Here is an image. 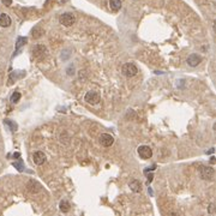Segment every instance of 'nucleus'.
Here are the masks:
<instances>
[{"mask_svg": "<svg viewBox=\"0 0 216 216\" xmlns=\"http://www.w3.org/2000/svg\"><path fill=\"white\" fill-rule=\"evenodd\" d=\"M199 174L202 177V179L204 180H214V177H215V171L213 167L210 166H202L201 167V171H199Z\"/></svg>", "mask_w": 216, "mask_h": 216, "instance_id": "f257e3e1", "label": "nucleus"}, {"mask_svg": "<svg viewBox=\"0 0 216 216\" xmlns=\"http://www.w3.org/2000/svg\"><path fill=\"white\" fill-rule=\"evenodd\" d=\"M121 72H123L124 76L130 78V77H135L138 73V68L133 62H126L121 68Z\"/></svg>", "mask_w": 216, "mask_h": 216, "instance_id": "f03ea898", "label": "nucleus"}, {"mask_svg": "<svg viewBox=\"0 0 216 216\" xmlns=\"http://www.w3.org/2000/svg\"><path fill=\"white\" fill-rule=\"evenodd\" d=\"M59 22H60V24H62L64 27H71L72 24H75L76 17H75L72 13L66 12V13H62L61 16L59 17Z\"/></svg>", "mask_w": 216, "mask_h": 216, "instance_id": "7ed1b4c3", "label": "nucleus"}, {"mask_svg": "<svg viewBox=\"0 0 216 216\" xmlns=\"http://www.w3.org/2000/svg\"><path fill=\"white\" fill-rule=\"evenodd\" d=\"M137 153L139 155V157L143 158V160H148V158H150L153 156V150H151V148L149 145H141V147H138Z\"/></svg>", "mask_w": 216, "mask_h": 216, "instance_id": "20e7f679", "label": "nucleus"}, {"mask_svg": "<svg viewBox=\"0 0 216 216\" xmlns=\"http://www.w3.org/2000/svg\"><path fill=\"white\" fill-rule=\"evenodd\" d=\"M84 100L89 103V105H97L100 101H101V97L100 95L96 93V91H88L84 96Z\"/></svg>", "mask_w": 216, "mask_h": 216, "instance_id": "39448f33", "label": "nucleus"}, {"mask_svg": "<svg viewBox=\"0 0 216 216\" xmlns=\"http://www.w3.org/2000/svg\"><path fill=\"white\" fill-rule=\"evenodd\" d=\"M98 141H100L101 145H103V147H106V148L113 145V143H114L113 136H111V135H108V133H102V135L100 136Z\"/></svg>", "mask_w": 216, "mask_h": 216, "instance_id": "423d86ee", "label": "nucleus"}, {"mask_svg": "<svg viewBox=\"0 0 216 216\" xmlns=\"http://www.w3.org/2000/svg\"><path fill=\"white\" fill-rule=\"evenodd\" d=\"M32 55L36 59H41L46 55V47L42 45H36L32 47Z\"/></svg>", "mask_w": 216, "mask_h": 216, "instance_id": "0eeeda50", "label": "nucleus"}, {"mask_svg": "<svg viewBox=\"0 0 216 216\" xmlns=\"http://www.w3.org/2000/svg\"><path fill=\"white\" fill-rule=\"evenodd\" d=\"M32 161H34L35 164L41 166V164H43L46 162V155H45L43 151H35L34 155H32Z\"/></svg>", "mask_w": 216, "mask_h": 216, "instance_id": "6e6552de", "label": "nucleus"}, {"mask_svg": "<svg viewBox=\"0 0 216 216\" xmlns=\"http://www.w3.org/2000/svg\"><path fill=\"white\" fill-rule=\"evenodd\" d=\"M201 61H202V58H201L199 55H197V54H191V55L187 58V65L191 66V67L198 66V65L201 64Z\"/></svg>", "mask_w": 216, "mask_h": 216, "instance_id": "1a4fd4ad", "label": "nucleus"}, {"mask_svg": "<svg viewBox=\"0 0 216 216\" xmlns=\"http://www.w3.org/2000/svg\"><path fill=\"white\" fill-rule=\"evenodd\" d=\"M11 25V18L6 13H1L0 15V27L2 28H7Z\"/></svg>", "mask_w": 216, "mask_h": 216, "instance_id": "9d476101", "label": "nucleus"}, {"mask_svg": "<svg viewBox=\"0 0 216 216\" xmlns=\"http://www.w3.org/2000/svg\"><path fill=\"white\" fill-rule=\"evenodd\" d=\"M28 190L32 192V193H36V192H38L40 190H41V186L38 185L36 181H34V180H30L29 183H28Z\"/></svg>", "mask_w": 216, "mask_h": 216, "instance_id": "9b49d317", "label": "nucleus"}, {"mask_svg": "<svg viewBox=\"0 0 216 216\" xmlns=\"http://www.w3.org/2000/svg\"><path fill=\"white\" fill-rule=\"evenodd\" d=\"M109 6L113 11H119L121 7V1L120 0H109Z\"/></svg>", "mask_w": 216, "mask_h": 216, "instance_id": "f8f14e48", "label": "nucleus"}, {"mask_svg": "<svg viewBox=\"0 0 216 216\" xmlns=\"http://www.w3.org/2000/svg\"><path fill=\"white\" fill-rule=\"evenodd\" d=\"M70 208H71V205H70V203L67 201H61L60 204H59V209L61 210L62 213H68Z\"/></svg>", "mask_w": 216, "mask_h": 216, "instance_id": "ddd939ff", "label": "nucleus"}, {"mask_svg": "<svg viewBox=\"0 0 216 216\" xmlns=\"http://www.w3.org/2000/svg\"><path fill=\"white\" fill-rule=\"evenodd\" d=\"M130 187L133 192H141V183L138 180H132L130 183Z\"/></svg>", "mask_w": 216, "mask_h": 216, "instance_id": "4468645a", "label": "nucleus"}, {"mask_svg": "<svg viewBox=\"0 0 216 216\" xmlns=\"http://www.w3.org/2000/svg\"><path fill=\"white\" fill-rule=\"evenodd\" d=\"M4 123L6 124L7 126H10V130H11L12 132H15V131L17 130V127H18V126H17V124L13 123V121H11L10 119H5V121H4Z\"/></svg>", "mask_w": 216, "mask_h": 216, "instance_id": "2eb2a0df", "label": "nucleus"}, {"mask_svg": "<svg viewBox=\"0 0 216 216\" xmlns=\"http://www.w3.org/2000/svg\"><path fill=\"white\" fill-rule=\"evenodd\" d=\"M25 42H27L25 37H18L17 38V43H16V51H18L23 45H25Z\"/></svg>", "mask_w": 216, "mask_h": 216, "instance_id": "dca6fc26", "label": "nucleus"}, {"mask_svg": "<svg viewBox=\"0 0 216 216\" xmlns=\"http://www.w3.org/2000/svg\"><path fill=\"white\" fill-rule=\"evenodd\" d=\"M19 100H21V94L18 93V91L12 94V96H11V102L17 103V102H19Z\"/></svg>", "mask_w": 216, "mask_h": 216, "instance_id": "f3484780", "label": "nucleus"}, {"mask_svg": "<svg viewBox=\"0 0 216 216\" xmlns=\"http://www.w3.org/2000/svg\"><path fill=\"white\" fill-rule=\"evenodd\" d=\"M13 166L19 171V172H23L24 171V164H23V162L19 160L18 162H13Z\"/></svg>", "mask_w": 216, "mask_h": 216, "instance_id": "a211bd4d", "label": "nucleus"}, {"mask_svg": "<svg viewBox=\"0 0 216 216\" xmlns=\"http://www.w3.org/2000/svg\"><path fill=\"white\" fill-rule=\"evenodd\" d=\"M41 34H42V30H41L38 27H36V28L32 30V36H34V37H40Z\"/></svg>", "mask_w": 216, "mask_h": 216, "instance_id": "6ab92c4d", "label": "nucleus"}, {"mask_svg": "<svg viewBox=\"0 0 216 216\" xmlns=\"http://www.w3.org/2000/svg\"><path fill=\"white\" fill-rule=\"evenodd\" d=\"M4 1V4L6 5V6H10L11 5V0H2Z\"/></svg>", "mask_w": 216, "mask_h": 216, "instance_id": "aec40b11", "label": "nucleus"}, {"mask_svg": "<svg viewBox=\"0 0 216 216\" xmlns=\"http://www.w3.org/2000/svg\"><path fill=\"white\" fill-rule=\"evenodd\" d=\"M21 156V154L19 153H16V154H13V157H19Z\"/></svg>", "mask_w": 216, "mask_h": 216, "instance_id": "412c9836", "label": "nucleus"}]
</instances>
